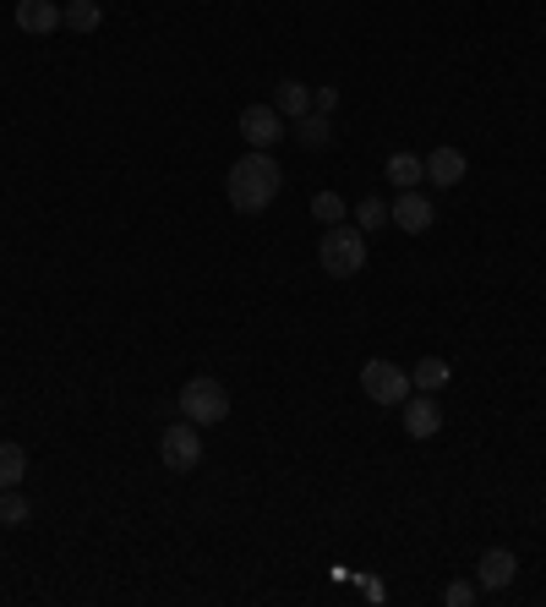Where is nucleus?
I'll use <instances>...</instances> for the list:
<instances>
[{
  "label": "nucleus",
  "mask_w": 546,
  "mask_h": 607,
  "mask_svg": "<svg viewBox=\"0 0 546 607\" xmlns=\"http://www.w3.org/2000/svg\"><path fill=\"white\" fill-rule=\"evenodd\" d=\"M312 219L339 225V219H345V197H339V192H317V197H312Z\"/></svg>",
  "instance_id": "nucleus-18"
},
{
  "label": "nucleus",
  "mask_w": 546,
  "mask_h": 607,
  "mask_svg": "<svg viewBox=\"0 0 546 607\" xmlns=\"http://www.w3.org/2000/svg\"><path fill=\"white\" fill-rule=\"evenodd\" d=\"M159 459H164L170 470H197V459H203L197 422H175V427H164V438H159Z\"/></svg>",
  "instance_id": "nucleus-6"
},
{
  "label": "nucleus",
  "mask_w": 546,
  "mask_h": 607,
  "mask_svg": "<svg viewBox=\"0 0 546 607\" xmlns=\"http://www.w3.org/2000/svg\"><path fill=\"white\" fill-rule=\"evenodd\" d=\"M514 575H520V559L509 548H487L481 564H476V586L481 592H503V586H514Z\"/></svg>",
  "instance_id": "nucleus-8"
},
{
  "label": "nucleus",
  "mask_w": 546,
  "mask_h": 607,
  "mask_svg": "<svg viewBox=\"0 0 546 607\" xmlns=\"http://www.w3.org/2000/svg\"><path fill=\"white\" fill-rule=\"evenodd\" d=\"M301 149H328L334 143V127H328V116H317V110H306V116H295V132H290Z\"/></svg>",
  "instance_id": "nucleus-13"
},
{
  "label": "nucleus",
  "mask_w": 546,
  "mask_h": 607,
  "mask_svg": "<svg viewBox=\"0 0 546 607\" xmlns=\"http://www.w3.org/2000/svg\"><path fill=\"white\" fill-rule=\"evenodd\" d=\"M443 603H448V607H470V603H476V586H470V581H448V586H443Z\"/></svg>",
  "instance_id": "nucleus-21"
},
{
  "label": "nucleus",
  "mask_w": 546,
  "mask_h": 607,
  "mask_svg": "<svg viewBox=\"0 0 546 607\" xmlns=\"http://www.w3.org/2000/svg\"><path fill=\"white\" fill-rule=\"evenodd\" d=\"M383 175H389V181H394V186H400V192H410V186H415V181H426V159H415V153H389V164H383Z\"/></svg>",
  "instance_id": "nucleus-15"
},
{
  "label": "nucleus",
  "mask_w": 546,
  "mask_h": 607,
  "mask_svg": "<svg viewBox=\"0 0 546 607\" xmlns=\"http://www.w3.org/2000/svg\"><path fill=\"white\" fill-rule=\"evenodd\" d=\"M465 170H470V164H465V153L448 149V143L426 153V181H432V186H443V192H448V186H459V181H465Z\"/></svg>",
  "instance_id": "nucleus-11"
},
{
  "label": "nucleus",
  "mask_w": 546,
  "mask_h": 607,
  "mask_svg": "<svg viewBox=\"0 0 546 607\" xmlns=\"http://www.w3.org/2000/svg\"><path fill=\"white\" fill-rule=\"evenodd\" d=\"M339 105V88H317V116H328Z\"/></svg>",
  "instance_id": "nucleus-22"
},
{
  "label": "nucleus",
  "mask_w": 546,
  "mask_h": 607,
  "mask_svg": "<svg viewBox=\"0 0 546 607\" xmlns=\"http://www.w3.org/2000/svg\"><path fill=\"white\" fill-rule=\"evenodd\" d=\"M432 197H421L415 186L410 192H400V203H389V225H400L405 236H421V230H432Z\"/></svg>",
  "instance_id": "nucleus-7"
},
{
  "label": "nucleus",
  "mask_w": 546,
  "mask_h": 607,
  "mask_svg": "<svg viewBox=\"0 0 546 607\" xmlns=\"http://www.w3.org/2000/svg\"><path fill=\"white\" fill-rule=\"evenodd\" d=\"M241 138L258 153H273L290 132H284V116H279L273 105H247V110H241Z\"/></svg>",
  "instance_id": "nucleus-5"
},
{
  "label": "nucleus",
  "mask_w": 546,
  "mask_h": 607,
  "mask_svg": "<svg viewBox=\"0 0 546 607\" xmlns=\"http://www.w3.org/2000/svg\"><path fill=\"white\" fill-rule=\"evenodd\" d=\"M28 514H33V509H28V498H22L17 487H6V492H0V525H22Z\"/></svg>",
  "instance_id": "nucleus-19"
},
{
  "label": "nucleus",
  "mask_w": 546,
  "mask_h": 607,
  "mask_svg": "<svg viewBox=\"0 0 546 607\" xmlns=\"http://www.w3.org/2000/svg\"><path fill=\"white\" fill-rule=\"evenodd\" d=\"M317 263L334 274V280H350L367 269V230L361 225H328L323 230V247H317Z\"/></svg>",
  "instance_id": "nucleus-2"
},
{
  "label": "nucleus",
  "mask_w": 546,
  "mask_h": 607,
  "mask_svg": "<svg viewBox=\"0 0 546 607\" xmlns=\"http://www.w3.org/2000/svg\"><path fill=\"white\" fill-rule=\"evenodd\" d=\"M356 219H361V230H378V225H389V203L383 197H361Z\"/></svg>",
  "instance_id": "nucleus-20"
},
{
  "label": "nucleus",
  "mask_w": 546,
  "mask_h": 607,
  "mask_svg": "<svg viewBox=\"0 0 546 607\" xmlns=\"http://www.w3.org/2000/svg\"><path fill=\"white\" fill-rule=\"evenodd\" d=\"M405 433L410 438H437V433H443V405H437L432 394L415 389L405 400Z\"/></svg>",
  "instance_id": "nucleus-9"
},
{
  "label": "nucleus",
  "mask_w": 546,
  "mask_h": 607,
  "mask_svg": "<svg viewBox=\"0 0 546 607\" xmlns=\"http://www.w3.org/2000/svg\"><path fill=\"white\" fill-rule=\"evenodd\" d=\"M28 476V455H22V444H0V487H17Z\"/></svg>",
  "instance_id": "nucleus-17"
},
{
  "label": "nucleus",
  "mask_w": 546,
  "mask_h": 607,
  "mask_svg": "<svg viewBox=\"0 0 546 607\" xmlns=\"http://www.w3.org/2000/svg\"><path fill=\"white\" fill-rule=\"evenodd\" d=\"M361 389H367L372 405H405L410 394H415L410 372L400 361H389V356H372V361L361 367Z\"/></svg>",
  "instance_id": "nucleus-4"
},
{
  "label": "nucleus",
  "mask_w": 546,
  "mask_h": 607,
  "mask_svg": "<svg viewBox=\"0 0 546 607\" xmlns=\"http://www.w3.org/2000/svg\"><path fill=\"white\" fill-rule=\"evenodd\" d=\"M17 28L22 33H55V28H66V11L55 6V0H17Z\"/></svg>",
  "instance_id": "nucleus-10"
},
{
  "label": "nucleus",
  "mask_w": 546,
  "mask_h": 607,
  "mask_svg": "<svg viewBox=\"0 0 546 607\" xmlns=\"http://www.w3.org/2000/svg\"><path fill=\"white\" fill-rule=\"evenodd\" d=\"M230 208L236 214H263L273 197H279V186H284V175H279V164H273V153H241L236 164H230Z\"/></svg>",
  "instance_id": "nucleus-1"
},
{
  "label": "nucleus",
  "mask_w": 546,
  "mask_h": 607,
  "mask_svg": "<svg viewBox=\"0 0 546 607\" xmlns=\"http://www.w3.org/2000/svg\"><path fill=\"white\" fill-rule=\"evenodd\" d=\"M273 110H279V116H290V121H295V116H306V110H312V88H306V83H295V77H284V83L273 88Z\"/></svg>",
  "instance_id": "nucleus-12"
},
{
  "label": "nucleus",
  "mask_w": 546,
  "mask_h": 607,
  "mask_svg": "<svg viewBox=\"0 0 546 607\" xmlns=\"http://www.w3.org/2000/svg\"><path fill=\"white\" fill-rule=\"evenodd\" d=\"M61 11H66V28H72V33H94V28L105 22V6H99V0H66Z\"/></svg>",
  "instance_id": "nucleus-16"
},
{
  "label": "nucleus",
  "mask_w": 546,
  "mask_h": 607,
  "mask_svg": "<svg viewBox=\"0 0 546 607\" xmlns=\"http://www.w3.org/2000/svg\"><path fill=\"white\" fill-rule=\"evenodd\" d=\"M448 378H454V367H448L443 356H421V361H415V372H410V383H415L421 394H437V389H448Z\"/></svg>",
  "instance_id": "nucleus-14"
},
{
  "label": "nucleus",
  "mask_w": 546,
  "mask_h": 607,
  "mask_svg": "<svg viewBox=\"0 0 546 607\" xmlns=\"http://www.w3.org/2000/svg\"><path fill=\"white\" fill-rule=\"evenodd\" d=\"M181 416L197 422V427H219L230 416V389L219 378H186L181 389Z\"/></svg>",
  "instance_id": "nucleus-3"
}]
</instances>
